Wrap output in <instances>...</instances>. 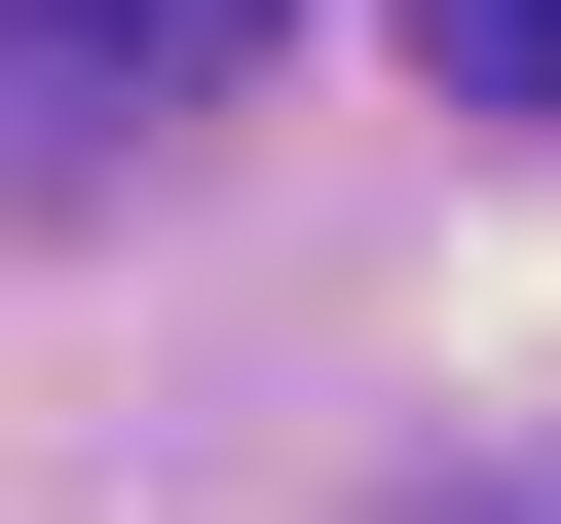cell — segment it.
Returning <instances> with one entry per match:
<instances>
[{"instance_id": "6da1fadb", "label": "cell", "mask_w": 561, "mask_h": 524, "mask_svg": "<svg viewBox=\"0 0 561 524\" xmlns=\"http://www.w3.org/2000/svg\"><path fill=\"white\" fill-rule=\"evenodd\" d=\"M225 38H262V0H0V150L113 113V76H225Z\"/></svg>"}, {"instance_id": "7a4b0ae2", "label": "cell", "mask_w": 561, "mask_h": 524, "mask_svg": "<svg viewBox=\"0 0 561 524\" xmlns=\"http://www.w3.org/2000/svg\"><path fill=\"white\" fill-rule=\"evenodd\" d=\"M412 76H486V113H561V0H412Z\"/></svg>"}]
</instances>
